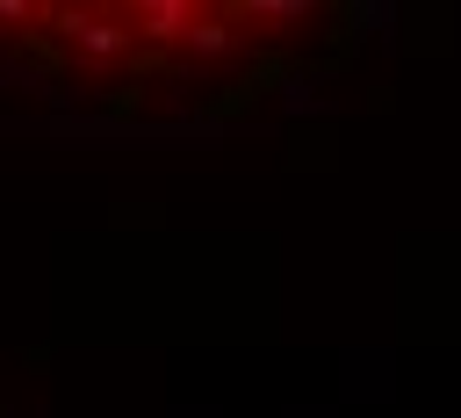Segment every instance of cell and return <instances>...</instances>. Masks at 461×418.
<instances>
[{
    "label": "cell",
    "mask_w": 461,
    "mask_h": 418,
    "mask_svg": "<svg viewBox=\"0 0 461 418\" xmlns=\"http://www.w3.org/2000/svg\"><path fill=\"white\" fill-rule=\"evenodd\" d=\"M43 36H50L65 58H79V65H115V58H130V36H122L115 7H43Z\"/></svg>",
    "instance_id": "1"
},
{
    "label": "cell",
    "mask_w": 461,
    "mask_h": 418,
    "mask_svg": "<svg viewBox=\"0 0 461 418\" xmlns=\"http://www.w3.org/2000/svg\"><path fill=\"white\" fill-rule=\"evenodd\" d=\"M223 14L238 22V36H267V43H295V36H317L331 22L317 0H238Z\"/></svg>",
    "instance_id": "2"
},
{
    "label": "cell",
    "mask_w": 461,
    "mask_h": 418,
    "mask_svg": "<svg viewBox=\"0 0 461 418\" xmlns=\"http://www.w3.org/2000/svg\"><path fill=\"white\" fill-rule=\"evenodd\" d=\"M346 22H353V36H360V29H389L396 7H382V0H375V7H346Z\"/></svg>",
    "instance_id": "6"
},
{
    "label": "cell",
    "mask_w": 461,
    "mask_h": 418,
    "mask_svg": "<svg viewBox=\"0 0 461 418\" xmlns=\"http://www.w3.org/2000/svg\"><path fill=\"white\" fill-rule=\"evenodd\" d=\"M29 36V29H43V0H0V36Z\"/></svg>",
    "instance_id": "5"
},
{
    "label": "cell",
    "mask_w": 461,
    "mask_h": 418,
    "mask_svg": "<svg viewBox=\"0 0 461 418\" xmlns=\"http://www.w3.org/2000/svg\"><path fill=\"white\" fill-rule=\"evenodd\" d=\"M194 14H202L194 0H130V7H115L130 50H180L187 29H194Z\"/></svg>",
    "instance_id": "3"
},
{
    "label": "cell",
    "mask_w": 461,
    "mask_h": 418,
    "mask_svg": "<svg viewBox=\"0 0 461 418\" xmlns=\"http://www.w3.org/2000/svg\"><path fill=\"white\" fill-rule=\"evenodd\" d=\"M180 50H187L194 65H223V58H238V50H245V36H238V22H230L223 7H202Z\"/></svg>",
    "instance_id": "4"
}]
</instances>
